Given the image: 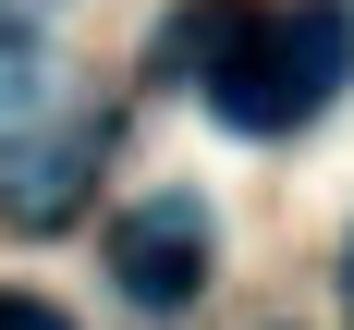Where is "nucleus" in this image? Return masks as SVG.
I'll return each mask as SVG.
<instances>
[{"instance_id": "f257e3e1", "label": "nucleus", "mask_w": 354, "mask_h": 330, "mask_svg": "<svg viewBox=\"0 0 354 330\" xmlns=\"http://www.w3.org/2000/svg\"><path fill=\"white\" fill-rule=\"evenodd\" d=\"M196 86L232 135H293L354 86V12L342 0H220V37L196 49Z\"/></svg>"}, {"instance_id": "f03ea898", "label": "nucleus", "mask_w": 354, "mask_h": 330, "mask_svg": "<svg viewBox=\"0 0 354 330\" xmlns=\"http://www.w3.org/2000/svg\"><path fill=\"white\" fill-rule=\"evenodd\" d=\"M110 282L135 293V306H196L208 293V208L196 196H135V208L110 220Z\"/></svg>"}, {"instance_id": "7ed1b4c3", "label": "nucleus", "mask_w": 354, "mask_h": 330, "mask_svg": "<svg viewBox=\"0 0 354 330\" xmlns=\"http://www.w3.org/2000/svg\"><path fill=\"white\" fill-rule=\"evenodd\" d=\"M73 196H86V135H73V147H25V159H12V196H0V208L25 220V232H49V220H62Z\"/></svg>"}, {"instance_id": "20e7f679", "label": "nucleus", "mask_w": 354, "mask_h": 330, "mask_svg": "<svg viewBox=\"0 0 354 330\" xmlns=\"http://www.w3.org/2000/svg\"><path fill=\"white\" fill-rule=\"evenodd\" d=\"M0 330H73L62 306H37V293H0Z\"/></svg>"}, {"instance_id": "39448f33", "label": "nucleus", "mask_w": 354, "mask_h": 330, "mask_svg": "<svg viewBox=\"0 0 354 330\" xmlns=\"http://www.w3.org/2000/svg\"><path fill=\"white\" fill-rule=\"evenodd\" d=\"M342 293H354V245H342Z\"/></svg>"}]
</instances>
